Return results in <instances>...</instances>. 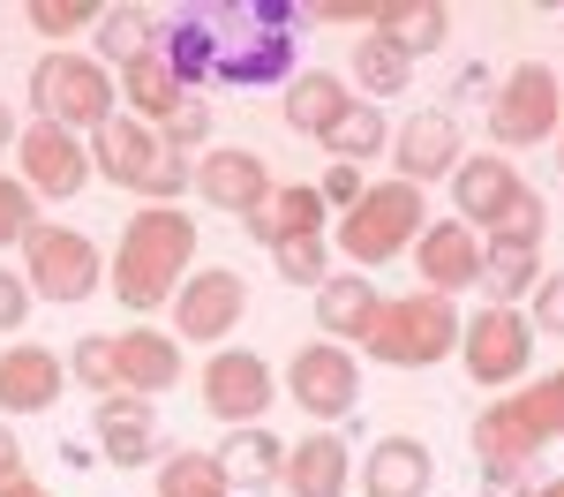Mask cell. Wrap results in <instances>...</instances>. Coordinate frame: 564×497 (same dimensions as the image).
I'll use <instances>...</instances> for the list:
<instances>
[{
    "instance_id": "cell-4",
    "label": "cell",
    "mask_w": 564,
    "mask_h": 497,
    "mask_svg": "<svg viewBox=\"0 0 564 497\" xmlns=\"http://www.w3.org/2000/svg\"><path fill=\"white\" fill-rule=\"evenodd\" d=\"M90 174H106L113 188H129L143 204H181V188H196V166L159 143V129H143L135 114H113L90 136Z\"/></svg>"
},
{
    "instance_id": "cell-6",
    "label": "cell",
    "mask_w": 564,
    "mask_h": 497,
    "mask_svg": "<svg viewBox=\"0 0 564 497\" xmlns=\"http://www.w3.org/2000/svg\"><path fill=\"white\" fill-rule=\"evenodd\" d=\"M31 106H39V121H53V129L90 143V136L113 121V76L90 53L53 45V53H39V68H31Z\"/></svg>"
},
{
    "instance_id": "cell-39",
    "label": "cell",
    "mask_w": 564,
    "mask_h": 497,
    "mask_svg": "<svg viewBox=\"0 0 564 497\" xmlns=\"http://www.w3.org/2000/svg\"><path fill=\"white\" fill-rule=\"evenodd\" d=\"M159 143H166V151H181V159H188V151H212V106L188 90L174 114L159 121Z\"/></svg>"
},
{
    "instance_id": "cell-17",
    "label": "cell",
    "mask_w": 564,
    "mask_h": 497,
    "mask_svg": "<svg viewBox=\"0 0 564 497\" xmlns=\"http://www.w3.org/2000/svg\"><path fill=\"white\" fill-rule=\"evenodd\" d=\"M347 483H354V452L332 430H308L302 445H286V460H279V490L286 497H347Z\"/></svg>"
},
{
    "instance_id": "cell-13",
    "label": "cell",
    "mask_w": 564,
    "mask_h": 497,
    "mask_svg": "<svg viewBox=\"0 0 564 497\" xmlns=\"http://www.w3.org/2000/svg\"><path fill=\"white\" fill-rule=\"evenodd\" d=\"M467 151H459V121L444 114V106H422V114H406L399 129H391V166L406 181V188H430V181H452V166H459Z\"/></svg>"
},
{
    "instance_id": "cell-48",
    "label": "cell",
    "mask_w": 564,
    "mask_h": 497,
    "mask_svg": "<svg viewBox=\"0 0 564 497\" xmlns=\"http://www.w3.org/2000/svg\"><path fill=\"white\" fill-rule=\"evenodd\" d=\"M0 497H53L45 483H31V475H15V483H0Z\"/></svg>"
},
{
    "instance_id": "cell-25",
    "label": "cell",
    "mask_w": 564,
    "mask_h": 497,
    "mask_svg": "<svg viewBox=\"0 0 564 497\" xmlns=\"http://www.w3.org/2000/svg\"><path fill=\"white\" fill-rule=\"evenodd\" d=\"M377 287H369V271H332L324 287H316V332L332 339V347H354L361 332H369V316H377Z\"/></svg>"
},
{
    "instance_id": "cell-23",
    "label": "cell",
    "mask_w": 564,
    "mask_h": 497,
    "mask_svg": "<svg viewBox=\"0 0 564 497\" xmlns=\"http://www.w3.org/2000/svg\"><path fill=\"white\" fill-rule=\"evenodd\" d=\"M61 400V355L53 347H0V414H45Z\"/></svg>"
},
{
    "instance_id": "cell-19",
    "label": "cell",
    "mask_w": 564,
    "mask_h": 497,
    "mask_svg": "<svg viewBox=\"0 0 564 497\" xmlns=\"http://www.w3.org/2000/svg\"><path fill=\"white\" fill-rule=\"evenodd\" d=\"M542 452V437L520 422V407L512 400H489L475 414V467L489 475V483H512V475H527V460Z\"/></svg>"
},
{
    "instance_id": "cell-12",
    "label": "cell",
    "mask_w": 564,
    "mask_h": 497,
    "mask_svg": "<svg viewBox=\"0 0 564 497\" xmlns=\"http://www.w3.org/2000/svg\"><path fill=\"white\" fill-rule=\"evenodd\" d=\"M241 316H249V287H241V271H188L174 294V332L181 339H196V347H218L226 332H241Z\"/></svg>"
},
{
    "instance_id": "cell-21",
    "label": "cell",
    "mask_w": 564,
    "mask_h": 497,
    "mask_svg": "<svg viewBox=\"0 0 564 497\" xmlns=\"http://www.w3.org/2000/svg\"><path fill=\"white\" fill-rule=\"evenodd\" d=\"M354 106L347 76H332V68H302V76H286V98H279V114H286V129L294 136H324L339 129V114Z\"/></svg>"
},
{
    "instance_id": "cell-29",
    "label": "cell",
    "mask_w": 564,
    "mask_h": 497,
    "mask_svg": "<svg viewBox=\"0 0 564 497\" xmlns=\"http://www.w3.org/2000/svg\"><path fill=\"white\" fill-rule=\"evenodd\" d=\"M98 68L113 76V68H129V61H143V53H159V15L151 8H98Z\"/></svg>"
},
{
    "instance_id": "cell-18",
    "label": "cell",
    "mask_w": 564,
    "mask_h": 497,
    "mask_svg": "<svg viewBox=\"0 0 564 497\" xmlns=\"http://www.w3.org/2000/svg\"><path fill=\"white\" fill-rule=\"evenodd\" d=\"M520 188H527V181L512 174L505 151H467V159L452 166V212H459V226H489Z\"/></svg>"
},
{
    "instance_id": "cell-49",
    "label": "cell",
    "mask_w": 564,
    "mask_h": 497,
    "mask_svg": "<svg viewBox=\"0 0 564 497\" xmlns=\"http://www.w3.org/2000/svg\"><path fill=\"white\" fill-rule=\"evenodd\" d=\"M527 497H564V475H557V483H542V490H527Z\"/></svg>"
},
{
    "instance_id": "cell-15",
    "label": "cell",
    "mask_w": 564,
    "mask_h": 497,
    "mask_svg": "<svg viewBox=\"0 0 564 497\" xmlns=\"http://www.w3.org/2000/svg\"><path fill=\"white\" fill-rule=\"evenodd\" d=\"M196 196L212 204V212H234V219H249L271 204V166H263V151L249 143H218L196 159Z\"/></svg>"
},
{
    "instance_id": "cell-31",
    "label": "cell",
    "mask_w": 564,
    "mask_h": 497,
    "mask_svg": "<svg viewBox=\"0 0 564 497\" xmlns=\"http://www.w3.org/2000/svg\"><path fill=\"white\" fill-rule=\"evenodd\" d=\"M279 460H286V445L271 437V430H234L226 445H218V467H226V483L234 490H271L279 483Z\"/></svg>"
},
{
    "instance_id": "cell-2",
    "label": "cell",
    "mask_w": 564,
    "mask_h": 497,
    "mask_svg": "<svg viewBox=\"0 0 564 497\" xmlns=\"http://www.w3.org/2000/svg\"><path fill=\"white\" fill-rule=\"evenodd\" d=\"M196 264V219L181 204H143L121 226V249L106 264V287L121 294V310L151 316L181 294V271Z\"/></svg>"
},
{
    "instance_id": "cell-20",
    "label": "cell",
    "mask_w": 564,
    "mask_h": 497,
    "mask_svg": "<svg viewBox=\"0 0 564 497\" xmlns=\"http://www.w3.org/2000/svg\"><path fill=\"white\" fill-rule=\"evenodd\" d=\"M113 355H121V392H135V400L174 392V385H181V339H174V332H151V324L113 332Z\"/></svg>"
},
{
    "instance_id": "cell-42",
    "label": "cell",
    "mask_w": 564,
    "mask_h": 497,
    "mask_svg": "<svg viewBox=\"0 0 564 497\" xmlns=\"http://www.w3.org/2000/svg\"><path fill=\"white\" fill-rule=\"evenodd\" d=\"M527 302H534L527 324H534V332H550V339H564V271H542V287H534Z\"/></svg>"
},
{
    "instance_id": "cell-9",
    "label": "cell",
    "mask_w": 564,
    "mask_h": 497,
    "mask_svg": "<svg viewBox=\"0 0 564 497\" xmlns=\"http://www.w3.org/2000/svg\"><path fill=\"white\" fill-rule=\"evenodd\" d=\"M459 361H467V377H475L481 392H512L527 385V369H534V324L520 310H489L467 316L459 324Z\"/></svg>"
},
{
    "instance_id": "cell-35",
    "label": "cell",
    "mask_w": 564,
    "mask_h": 497,
    "mask_svg": "<svg viewBox=\"0 0 564 497\" xmlns=\"http://www.w3.org/2000/svg\"><path fill=\"white\" fill-rule=\"evenodd\" d=\"M505 400L520 407V422L550 445V437H564V369H550L542 385H527V392H505Z\"/></svg>"
},
{
    "instance_id": "cell-14",
    "label": "cell",
    "mask_w": 564,
    "mask_h": 497,
    "mask_svg": "<svg viewBox=\"0 0 564 497\" xmlns=\"http://www.w3.org/2000/svg\"><path fill=\"white\" fill-rule=\"evenodd\" d=\"M15 166H23V188L31 196H76L90 181V143L68 129H53V121H31V129L15 136Z\"/></svg>"
},
{
    "instance_id": "cell-43",
    "label": "cell",
    "mask_w": 564,
    "mask_h": 497,
    "mask_svg": "<svg viewBox=\"0 0 564 497\" xmlns=\"http://www.w3.org/2000/svg\"><path fill=\"white\" fill-rule=\"evenodd\" d=\"M361 188H369V181H361V166H332V174L316 181V196H324L332 212H354V204H361Z\"/></svg>"
},
{
    "instance_id": "cell-32",
    "label": "cell",
    "mask_w": 564,
    "mask_h": 497,
    "mask_svg": "<svg viewBox=\"0 0 564 497\" xmlns=\"http://www.w3.org/2000/svg\"><path fill=\"white\" fill-rule=\"evenodd\" d=\"M324 151H332V166H361V159H377V151H391V121H384V106L354 98L347 114H339V129L324 136Z\"/></svg>"
},
{
    "instance_id": "cell-38",
    "label": "cell",
    "mask_w": 564,
    "mask_h": 497,
    "mask_svg": "<svg viewBox=\"0 0 564 497\" xmlns=\"http://www.w3.org/2000/svg\"><path fill=\"white\" fill-rule=\"evenodd\" d=\"M542 234H550V204H542L534 188H520L497 219L481 226V241H527V249H542Z\"/></svg>"
},
{
    "instance_id": "cell-33",
    "label": "cell",
    "mask_w": 564,
    "mask_h": 497,
    "mask_svg": "<svg viewBox=\"0 0 564 497\" xmlns=\"http://www.w3.org/2000/svg\"><path fill=\"white\" fill-rule=\"evenodd\" d=\"M354 84L369 90V106H377V98H391V90L414 84V61H406V53H399L391 39L361 31V39H354Z\"/></svg>"
},
{
    "instance_id": "cell-26",
    "label": "cell",
    "mask_w": 564,
    "mask_h": 497,
    "mask_svg": "<svg viewBox=\"0 0 564 497\" xmlns=\"http://www.w3.org/2000/svg\"><path fill=\"white\" fill-rule=\"evenodd\" d=\"M369 31L391 39L414 61V53H436V45L452 39V8H436V0H377L369 8Z\"/></svg>"
},
{
    "instance_id": "cell-46",
    "label": "cell",
    "mask_w": 564,
    "mask_h": 497,
    "mask_svg": "<svg viewBox=\"0 0 564 497\" xmlns=\"http://www.w3.org/2000/svg\"><path fill=\"white\" fill-rule=\"evenodd\" d=\"M23 475V445H15V430L0 422V483H15Z\"/></svg>"
},
{
    "instance_id": "cell-36",
    "label": "cell",
    "mask_w": 564,
    "mask_h": 497,
    "mask_svg": "<svg viewBox=\"0 0 564 497\" xmlns=\"http://www.w3.org/2000/svg\"><path fill=\"white\" fill-rule=\"evenodd\" d=\"M271 264L286 287H324L332 279V241L324 234H302V241H271Z\"/></svg>"
},
{
    "instance_id": "cell-11",
    "label": "cell",
    "mask_w": 564,
    "mask_h": 497,
    "mask_svg": "<svg viewBox=\"0 0 564 497\" xmlns=\"http://www.w3.org/2000/svg\"><path fill=\"white\" fill-rule=\"evenodd\" d=\"M279 400V385H271V361L257 347H218L204 361V407H212L226 430H257L263 414Z\"/></svg>"
},
{
    "instance_id": "cell-8",
    "label": "cell",
    "mask_w": 564,
    "mask_h": 497,
    "mask_svg": "<svg viewBox=\"0 0 564 497\" xmlns=\"http://www.w3.org/2000/svg\"><path fill=\"white\" fill-rule=\"evenodd\" d=\"M557 129H564V76L557 68L520 61L505 84L489 90V136L505 151H527V143H542V136H557Z\"/></svg>"
},
{
    "instance_id": "cell-7",
    "label": "cell",
    "mask_w": 564,
    "mask_h": 497,
    "mask_svg": "<svg viewBox=\"0 0 564 497\" xmlns=\"http://www.w3.org/2000/svg\"><path fill=\"white\" fill-rule=\"evenodd\" d=\"M23 279H31V302H61L76 310L106 287V257L84 226H61V219H39L23 234Z\"/></svg>"
},
{
    "instance_id": "cell-3",
    "label": "cell",
    "mask_w": 564,
    "mask_h": 497,
    "mask_svg": "<svg viewBox=\"0 0 564 497\" xmlns=\"http://www.w3.org/2000/svg\"><path fill=\"white\" fill-rule=\"evenodd\" d=\"M459 324H467V316L452 310V294L414 287V294L377 302L369 332H361V347H369L377 361H391V369H436L444 355H459Z\"/></svg>"
},
{
    "instance_id": "cell-41",
    "label": "cell",
    "mask_w": 564,
    "mask_h": 497,
    "mask_svg": "<svg viewBox=\"0 0 564 497\" xmlns=\"http://www.w3.org/2000/svg\"><path fill=\"white\" fill-rule=\"evenodd\" d=\"M31 226H39V196L23 188V174H0V249H23Z\"/></svg>"
},
{
    "instance_id": "cell-16",
    "label": "cell",
    "mask_w": 564,
    "mask_h": 497,
    "mask_svg": "<svg viewBox=\"0 0 564 497\" xmlns=\"http://www.w3.org/2000/svg\"><path fill=\"white\" fill-rule=\"evenodd\" d=\"M414 271H422V287H430V294L481 287V241H475V226L430 219V226H422V241H414Z\"/></svg>"
},
{
    "instance_id": "cell-47",
    "label": "cell",
    "mask_w": 564,
    "mask_h": 497,
    "mask_svg": "<svg viewBox=\"0 0 564 497\" xmlns=\"http://www.w3.org/2000/svg\"><path fill=\"white\" fill-rule=\"evenodd\" d=\"M15 136H23V121H15V106L0 98V151H15Z\"/></svg>"
},
{
    "instance_id": "cell-1",
    "label": "cell",
    "mask_w": 564,
    "mask_h": 497,
    "mask_svg": "<svg viewBox=\"0 0 564 497\" xmlns=\"http://www.w3.org/2000/svg\"><path fill=\"white\" fill-rule=\"evenodd\" d=\"M294 8L279 0H234V8H188L181 23L159 31V53L181 76V90L196 84H286L294 68Z\"/></svg>"
},
{
    "instance_id": "cell-45",
    "label": "cell",
    "mask_w": 564,
    "mask_h": 497,
    "mask_svg": "<svg viewBox=\"0 0 564 497\" xmlns=\"http://www.w3.org/2000/svg\"><path fill=\"white\" fill-rule=\"evenodd\" d=\"M369 8H377V0H308L302 15L308 23H361V31H369Z\"/></svg>"
},
{
    "instance_id": "cell-5",
    "label": "cell",
    "mask_w": 564,
    "mask_h": 497,
    "mask_svg": "<svg viewBox=\"0 0 564 497\" xmlns=\"http://www.w3.org/2000/svg\"><path fill=\"white\" fill-rule=\"evenodd\" d=\"M422 188H406V181H369L361 188V204L354 212H339V257H347L354 271L369 264H391V257H406L414 241H422Z\"/></svg>"
},
{
    "instance_id": "cell-50",
    "label": "cell",
    "mask_w": 564,
    "mask_h": 497,
    "mask_svg": "<svg viewBox=\"0 0 564 497\" xmlns=\"http://www.w3.org/2000/svg\"><path fill=\"white\" fill-rule=\"evenodd\" d=\"M557 159H564V129H557Z\"/></svg>"
},
{
    "instance_id": "cell-34",
    "label": "cell",
    "mask_w": 564,
    "mask_h": 497,
    "mask_svg": "<svg viewBox=\"0 0 564 497\" xmlns=\"http://www.w3.org/2000/svg\"><path fill=\"white\" fill-rule=\"evenodd\" d=\"M159 497H234L226 483V467H218V452H166L159 460Z\"/></svg>"
},
{
    "instance_id": "cell-28",
    "label": "cell",
    "mask_w": 564,
    "mask_h": 497,
    "mask_svg": "<svg viewBox=\"0 0 564 497\" xmlns=\"http://www.w3.org/2000/svg\"><path fill=\"white\" fill-rule=\"evenodd\" d=\"M113 90L129 98V114L143 121V129H159L181 98H188V90H181V76L166 68V53H143V61H129V68H113Z\"/></svg>"
},
{
    "instance_id": "cell-44",
    "label": "cell",
    "mask_w": 564,
    "mask_h": 497,
    "mask_svg": "<svg viewBox=\"0 0 564 497\" xmlns=\"http://www.w3.org/2000/svg\"><path fill=\"white\" fill-rule=\"evenodd\" d=\"M23 316H31V279L0 271V332H23Z\"/></svg>"
},
{
    "instance_id": "cell-10",
    "label": "cell",
    "mask_w": 564,
    "mask_h": 497,
    "mask_svg": "<svg viewBox=\"0 0 564 497\" xmlns=\"http://www.w3.org/2000/svg\"><path fill=\"white\" fill-rule=\"evenodd\" d=\"M286 392H294L302 414H316V422H347L354 407H361V361H354V347L308 339V347H294V361H286Z\"/></svg>"
},
{
    "instance_id": "cell-27",
    "label": "cell",
    "mask_w": 564,
    "mask_h": 497,
    "mask_svg": "<svg viewBox=\"0 0 564 497\" xmlns=\"http://www.w3.org/2000/svg\"><path fill=\"white\" fill-rule=\"evenodd\" d=\"M324 219H332V204L316 196V181H294V188H271V204L249 212L241 226L257 241H302V234H324Z\"/></svg>"
},
{
    "instance_id": "cell-40",
    "label": "cell",
    "mask_w": 564,
    "mask_h": 497,
    "mask_svg": "<svg viewBox=\"0 0 564 497\" xmlns=\"http://www.w3.org/2000/svg\"><path fill=\"white\" fill-rule=\"evenodd\" d=\"M23 15H31V31H45L53 45H68L76 31H98V8H90V0H31Z\"/></svg>"
},
{
    "instance_id": "cell-22",
    "label": "cell",
    "mask_w": 564,
    "mask_h": 497,
    "mask_svg": "<svg viewBox=\"0 0 564 497\" xmlns=\"http://www.w3.org/2000/svg\"><path fill=\"white\" fill-rule=\"evenodd\" d=\"M98 445L113 467H143V460H159V422H151V400H135V392H106L98 400Z\"/></svg>"
},
{
    "instance_id": "cell-24",
    "label": "cell",
    "mask_w": 564,
    "mask_h": 497,
    "mask_svg": "<svg viewBox=\"0 0 564 497\" xmlns=\"http://www.w3.org/2000/svg\"><path fill=\"white\" fill-rule=\"evenodd\" d=\"M430 445L422 437H377L361 460V497H430Z\"/></svg>"
},
{
    "instance_id": "cell-37",
    "label": "cell",
    "mask_w": 564,
    "mask_h": 497,
    "mask_svg": "<svg viewBox=\"0 0 564 497\" xmlns=\"http://www.w3.org/2000/svg\"><path fill=\"white\" fill-rule=\"evenodd\" d=\"M68 377L84 385V392H121V355H113V332H90V339H76V355H68Z\"/></svg>"
},
{
    "instance_id": "cell-30",
    "label": "cell",
    "mask_w": 564,
    "mask_h": 497,
    "mask_svg": "<svg viewBox=\"0 0 564 497\" xmlns=\"http://www.w3.org/2000/svg\"><path fill=\"white\" fill-rule=\"evenodd\" d=\"M481 287H489L497 310H520L527 294L542 287V249H527V241H481Z\"/></svg>"
}]
</instances>
